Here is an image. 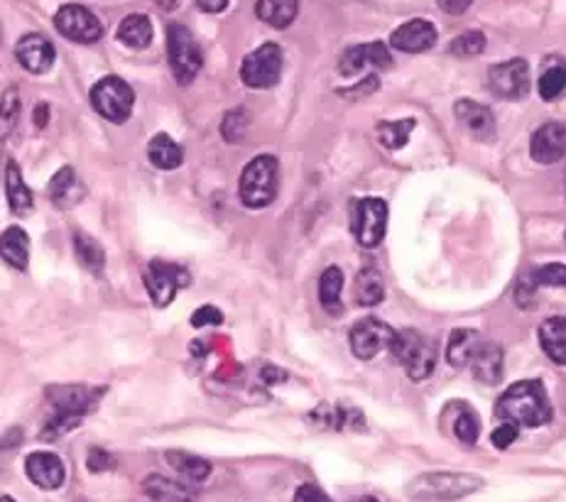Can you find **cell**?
<instances>
[{"label": "cell", "instance_id": "6da1fadb", "mask_svg": "<svg viewBox=\"0 0 566 502\" xmlns=\"http://www.w3.org/2000/svg\"><path fill=\"white\" fill-rule=\"evenodd\" d=\"M495 412L505 422L515 427H544L551 419V405L542 383L537 380H522L502 392L498 399Z\"/></svg>", "mask_w": 566, "mask_h": 502}, {"label": "cell", "instance_id": "7a4b0ae2", "mask_svg": "<svg viewBox=\"0 0 566 502\" xmlns=\"http://www.w3.org/2000/svg\"><path fill=\"white\" fill-rule=\"evenodd\" d=\"M480 487H483V478H479V476L439 470V473L417 476L407 486V495L415 502H451L479 493Z\"/></svg>", "mask_w": 566, "mask_h": 502}, {"label": "cell", "instance_id": "3957f363", "mask_svg": "<svg viewBox=\"0 0 566 502\" xmlns=\"http://www.w3.org/2000/svg\"><path fill=\"white\" fill-rule=\"evenodd\" d=\"M278 160L272 155H258L240 175L238 194L248 208L270 206L278 196Z\"/></svg>", "mask_w": 566, "mask_h": 502}, {"label": "cell", "instance_id": "277c9868", "mask_svg": "<svg viewBox=\"0 0 566 502\" xmlns=\"http://www.w3.org/2000/svg\"><path fill=\"white\" fill-rule=\"evenodd\" d=\"M390 351L402 363L405 373L409 375V380L419 383V380H427L434 373V366H437V346L427 336L417 334L412 328L395 331Z\"/></svg>", "mask_w": 566, "mask_h": 502}, {"label": "cell", "instance_id": "5b68a950", "mask_svg": "<svg viewBox=\"0 0 566 502\" xmlns=\"http://www.w3.org/2000/svg\"><path fill=\"white\" fill-rule=\"evenodd\" d=\"M167 59L169 69H172V74H175V79L179 84H192L197 79V74L201 72V65H204V56H201L199 45L194 40V35L189 33V27H184V25H169Z\"/></svg>", "mask_w": 566, "mask_h": 502}, {"label": "cell", "instance_id": "8992f818", "mask_svg": "<svg viewBox=\"0 0 566 502\" xmlns=\"http://www.w3.org/2000/svg\"><path fill=\"white\" fill-rule=\"evenodd\" d=\"M133 104H136L133 88L118 76H106L91 88V105L108 123H126L133 113Z\"/></svg>", "mask_w": 566, "mask_h": 502}, {"label": "cell", "instance_id": "52a82bcc", "mask_svg": "<svg viewBox=\"0 0 566 502\" xmlns=\"http://www.w3.org/2000/svg\"><path fill=\"white\" fill-rule=\"evenodd\" d=\"M279 74H282V49L275 42L260 45L240 65V79L250 88L275 86L279 81Z\"/></svg>", "mask_w": 566, "mask_h": 502}, {"label": "cell", "instance_id": "ba28073f", "mask_svg": "<svg viewBox=\"0 0 566 502\" xmlns=\"http://www.w3.org/2000/svg\"><path fill=\"white\" fill-rule=\"evenodd\" d=\"M385 228H388V204L383 199L368 196V199L356 201L351 214V231L360 246H378L385 238Z\"/></svg>", "mask_w": 566, "mask_h": 502}, {"label": "cell", "instance_id": "9c48e42d", "mask_svg": "<svg viewBox=\"0 0 566 502\" xmlns=\"http://www.w3.org/2000/svg\"><path fill=\"white\" fill-rule=\"evenodd\" d=\"M55 25L59 35H65L69 42H79V45H94L104 37V25L94 13L84 5L69 3L65 8L56 10Z\"/></svg>", "mask_w": 566, "mask_h": 502}, {"label": "cell", "instance_id": "30bf717a", "mask_svg": "<svg viewBox=\"0 0 566 502\" xmlns=\"http://www.w3.org/2000/svg\"><path fill=\"white\" fill-rule=\"evenodd\" d=\"M145 287L150 292V299L155 306H169L177 292L189 285V275L182 267L169 263H150V267L143 275Z\"/></svg>", "mask_w": 566, "mask_h": 502}, {"label": "cell", "instance_id": "8fae6325", "mask_svg": "<svg viewBox=\"0 0 566 502\" xmlns=\"http://www.w3.org/2000/svg\"><path fill=\"white\" fill-rule=\"evenodd\" d=\"M488 86L495 96L505 98V101L527 96V91H530V66H527L525 59H510V62L490 66Z\"/></svg>", "mask_w": 566, "mask_h": 502}, {"label": "cell", "instance_id": "7c38bea8", "mask_svg": "<svg viewBox=\"0 0 566 502\" xmlns=\"http://www.w3.org/2000/svg\"><path fill=\"white\" fill-rule=\"evenodd\" d=\"M392 336H395V331L388 324L368 316V319H360L353 324L349 341H351V351L356 358L370 360L380 351H390Z\"/></svg>", "mask_w": 566, "mask_h": 502}, {"label": "cell", "instance_id": "4fadbf2b", "mask_svg": "<svg viewBox=\"0 0 566 502\" xmlns=\"http://www.w3.org/2000/svg\"><path fill=\"white\" fill-rule=\"evenodd\" d=\"M101 392L88 390V387H81V385H62V387H49L47 397L55 407V412L59 417H69V419H76L81 422V417L91 412V407L96 402V397Z\"/></svg>", "mask_w": 566, "mask_h": 502}, {"label": "cell", "instance_id": "5bb4252c", "mask_svg": "<svg viewBox=\"0 0 566 502\" xmlns=\"http://www.w3.org/2000/svg\"><path fill=\"white\" fill-rule=\"evenodd\" d=\"M390 65V52H388L383 42H368V45H356V47L343 52L341 62H339V72L343 76H359L368 66L388 69Z\"/></svg>", "mask_w": 566, "mask_h": 502}, {"label": "cell", "instance_id": "9a60e30c", "mask_svg": "<svg viewBox=\"0 0 566 502\" xmlns=\"http://www.w3.org/2000/svg\"><path fill=\"white\" fill-rule=\"evenodd\" d=\"M25 470H27V478L42 490H56V487H62L66 478V468L62 458L56 454H49V451H35V454L27 456Z\"/></svg>", "mask_w": 566, "mask_h": 502}, {"label": "cell", "instance_id": "2e32d148", "mask_svg": "<svg viewBox=\"0 0 566 502\" xmlns=\"http://www.w3.org/2000/svg\"><path fill=\"white\" fill-rule=\"evenodd\" d=\"M532 160L540 165H554L566 155V126L561 123H544L542 128L534 130L530 140Z\"/></svg>", "mask_w": 566, "mask_h": 502}, {"label": "cell", "instance_id": "e0dca14e", "mask_svg": "<svg viewBox=\"0 0 566 502\" xmlns=\"http://www.w3.org/2000/svg\"><path fill=\"white\" fill-rule=\"evenodd\" d=\"M17 62L33 74H45L55 65V47L45 35H25L15 45Z\"/></svg>", "mask_w": 566, "mask_h": 502}, {"label": "cell", "instance_id": "ac0fdd59", "mask_svg": "<svg viewBox=\"0 0 566 502\" xmlns=\"http://www.w3.org/2000/svg\"><path fill=\"white\" fill-rule=\"evenodd\" d=\"M390 45L398 52L419 55V52H427V49L437 45V30L427 20H409V23H405L392 33Z\"/></svg>", "mask_w": 566, "mask_h": 502}, {"label": "cell", "instance_id": "d6986e66", "mask_svg": "<svg viewBox=\"0 0 566 502\" xmlns=\"http://www.w3.org/2000/svg\"><path fill=\"white\" fill-rule=\"evenodd\" d=\"M456 118L461 123L466 133L476 140H483V143H490L495 136V118L490 108L483 104H476V101H469L463 98L456 104Z\"/></svg>", "mask_w": 566, "mask_h": 502}, {"label": "cell", "instance_id": "ffe728a7", "mask_svg": "<svg viewBox=\"0 0 566 502\" xmlns=\"http://www.w3.org/2000/svg\"><path fill=\"white\" fill-rule=\"evenodd\" d=\"M49 199L59 208H74L84 199V184L72 167H62L49 182Z\"/></svg>", "mask_w": 566, "mask_h": 502}, {"label": "cell", "instance_id": "44dd1931", "mask_svg": "<svg viewBox=\"0 0 566 502\" xmlns=\"http://www.w3.org/2000/svg\"><path fill=\"white\" fill-rule=\"evenodd\" d=\"M470 367L476 380L483 385H498L502 377V348L498 343H480Z\"/></svg>", "mask_w": 566, "mask_h": 502}, {"label": "cell", "instance_id": "7402d4cb", "mask_svg": "<svg viewBox=\"0 0 566 502\" xmlns=\"http://www.w3.org/2000/svg\"><path fill=\"white\" fill-rule=\"evenodd\" d=\"M480 338L473 328H456L449 336L447 360L451 367H469L476 351H479Z\"/></svg>", "mask_w": 566, "mask_h": 502}, {"label": "cell", "instance_id": "603a6c76", "mask_svg": "<svg viewBox=\"0 0 566 502\" xmlns=\"http://www.w3.org/2000/svg\"><path fill=\"white\" fill-rule=\"evenodd\" d=\"M0 257L15 267V270H25L27 260H30V238L23 228H8V231L0 236Z\"/></svg>", "mask_w": 566, "mask_h": 502}, {"label": "cell", "instance_id": "cb8c5ba5", "mask_svg": "<svg viewBox=\"0 0 566 502\" xmlns=\"http://www.w3.org/2000/svg\"><path fill=\"white\" fill-rule=\"evenodd\" d=\"M540 346L554 363L566 366V319L554 316L540 326Z\"/></svg>", "mask_w": 566, "mask_h": 502}, {"label": "cell", "instance_id": "d4e9b609", "mask_svg": "<svg viewBox=\"0 0 566 502\" xmlns=\"http://www.w3.org/2000/svg\"><path fill=\"white\" fill-rule=\"evenodd\" d=\"M5 194H8V204L13 214L27 216L33 211V194L20 176L15 162H8V169H5Z\"/></svg>", "mask_w": 566, "mask_h": 502}, {"label": "cell", "instance_id": "484cf974", "mask_svg": "<svg viewBox=\"0 0 566 502\" xmlns=\"http://www.w3.org/2000/svg\"><path fill=\"white\" fill-rule=\"evenodd\" d=\"M165 458L182 478L192 480V483H204L211 476V463L201 456L189 454V451H167Z\"/></svg>", "mask_w": 566, "mask_h": 502}, {"label": "cell", "instance_id": "4316f807", "mask_svg": "<svg viewBox=\"0 0 566 502\" xmlns=\"http://www.w3.org/2000/svg\"><path fill=\"white\" fill-rule=\"evenodd\" d=\"M258 17L275 30H285L295 23L297 0H258Z\"/></svg>", "mask_w": 566, "mask_h": 502}, {"label": "cell", "instance_id": "83f0119b", "mask_svg": "<svg viewBox=\"0 0 566 502\" xmlns=\"http://www.w3.org/2000/svg\"><path fill=\"white\" fill-rule=\"evenodd\" d=\"M147 157L157 169H177L184 162V150L172 137L160 133L147 145Z\"/></svg>", "mask_w": 566, "mask_h": 502}, {"label": "cell", "instance_id": "f1b7e54d", "mask_svg": "<svg viewBox=\"0 0 566 502\" xmlns=\"http://www.w3.org/2000/svg\"><path fill=\"white\" fill-rule=\"evenodd\" d=\"M74 250H76V260L84 270L101 275L106 267V253L98 240H94L88 233L76 231L74 233Z\"/></svg>", "mask_w": 566, "mask_h": 502}, {"label": "cell", "instance_id": "f546056e", "mask_svg": "<svg viewBox=\"0 0 566 502\" xmlns=\"http://www.w3.org/2000/svg\"><path fill=\"white\" fill-rule=\"evenodd\" d=\"M118 40L130 49H145L152 42V23L147 15H128L118 25Z\"/></svg>", "mask_w": 566, "mask_h": 502}, {"label": "cell", "instance_id": "4dcf8cb0", "mask_svg": "<svg viewBox=\"0 0 566 502\" xmlns=\"http://www.w3.org/2000/svg\"><path fill=\"white\" fill-rule=\"evenodd\" d=\"M341 292H343V272L339 270V267H327L324 275L319 277V302L331 316H339L343 311Z\"/></svg>", "mask_w": 566, "mask_h": 502}, {"label": "cell", "instance_id": "1f68e13d", "mask_svg": "<svg viewBox=\"0 0 566 502\" xmlns=\"http://www.w3.org/2000/svg\"><path fill=\"white\" fill-rule=\"evenodd\" d=\"M145 493L155 497L157 502H194V495L189 487L179 486L175 480L162 478V476H150L143 483Z\"/></svg>", "mask_w": 566, "mask_h": 502}, {"label": "cell", "instance_id": "d6a6232c", "mask_svg": "<svg viewBox=\"0 0 566 502\" xmlns=\"http://www.w3.org/2000/svg\"><path fill=\"white\" fill-rule=\"evenodd\" d=\"M385 299V282L380 277V272L373 267L360 270L359 279H356V302L360 306H375Z\"/></svg>", "mask_w": 566, "mask_h": 502}, {"label": "cell", "instance_id": "836d02e7", "mask_svg": "<svg viewBox=\"0 0 566 502\" xmlns=\"http://www.w3.org/2000/svg\"><path fill=\"white\" fill-rule=\"evenodd\" d=\"M412 130H415V120L412 118H405V120H385L378 126V137H380V143L388 147V150H399V147H405L409 136H412Z\"/></svg>", "mask_w": 566, "mask_h": 502}, {"label": "cell", "instance_id": "e575fe53", "mask_svg": "<svg viewBox=\"0 0 566 502\" xmlns=\"http://www.w3.org/2000/svg\"><path fill=\"white\" fill-rule=\"evenodd\" d=\"M20 111H23L20 94L15 88H8L0 98V140L13 136V130L17 128V120H20Z\"/></svg>", "mask_w": 566, "mask_h": 502}, {"label": "cell", "instance_id": "d590c367", "mask_svg": "<svg viewBox=\"0 0 566 502\" xmlns=\"http://www.w3.org/2000/svg\"><path fill=\"white\" fill-rule=\"evenodd\" d=\"M454 434L461 444H466V447H476V441H479V434H480V422L470 407H463L461 415L456 417Z\"/></svg>", "mask_w": 566, "mask_h": 502}, {"label": "cell", "instance_id": "8d00e7d4", "mask_svg": "<svg viewBox=\"0 0 566 502\" xmlns=\"http://www.w3.org/2000/svg\"><path fill=\"white\" fill-rule=\"evenodd\" d=\"M483 49H486V35L476 33V30L459 35V37H454V42L449 45V52L454 56H461V59L479 56Z\"/></svg>", "mask_w": 566, "mask_h": 502}, {"label": "cell", "instance_id": "74e56055", "mask_svg": "<svg viewBox=\"0 0 566 502\" xmlns=\"http://www.w3.org/2000/svg\"><path fill=\"white\" fill-rule=\"evenodd\" d=\"M540 96L544 101H554L559 98V94L566 88V69L564 66H550V69H544V74L540 76Z\"/></svg>", "mask_w": 566, "mask_h": 502}, {"label": "cell", "instance_id": "f35d334b", "mask_svg": "<svg viewBox=\"0 0 566 502\" xmlns=\"http://www.w3.org/2000/svg\"><path fill=\"white\" fill-rule=\"evenodd\" d=\"M532 282L534 285H544V287H566V265H544L540 270H534Z\"/></svg>", "mask_w": 566, "mask_h": 502}, {"label": "cell", "instance_id": "ab89813d", "mask_svg": "<svg viewBox=\"0 0 566 502\" xmlns=\"http://www.w3.org/2000/svg\"><path fill=\"white\" fill-rule=\"evenodd\" d=\"M246 126H248V113L246 111H231L226 115L224 126H221V133H224L226 140H240L243 133H246Z\"/></svg>", "mask_w": 566, "mask_h": 502}, {"label": "cell", "instance_id": "60d3db41", "mask_svg": "<svg viewBox=\"0 0 566 502\" xmlns=\"http://www.w3.org/2000/svg\"><path fill=\"white\" fill-rule=\"evenodd\" d=\"M520 427H515V424L510 422H502L498 429L493 431V437H490V441H493V447L495 448H500V451H505V448H510L515 441H518L520 437Z\"/></svg>", "mask_w": 566, "mask_h": 502}, {"label": "cell", "instance_id": "b9f144b4", "mask_svg": "<svg viewBox=\"0 0 566 502\" xmlns=\"http://www.w3.org/2000/svg\"><path fill=\"white\" fill-rule=\"evenodd\" d=\"M221 321H224V316H221V311L216 309V306H201V309L194 311L192 326H197V328L218 326Z\"/></svg>", "mask_w": 566, "mask_h": 502}, {"label": "cell", "instance_id": "7bdbcfd3", "mask_svg": "<svg viewBox=\"0 0 566 502\" xmlns=\"http://www.w3.org/2000/svg\"><path fill=\"white\" fill-rule=\"evenodd\" d=\"M295 502H331V497H328V495L324 493L321 487L307 483V486L297 487Z\"/></svg>", "mask_w": 566, "mask_h": 502}, {"label": "cell", "instance_id": "ee69618b", "mask_svg": "<svg viewBox=\"0 0 566 502\" xmlns=\"http://www.w3.org/2000/svg\"><path fill=\"white\" fill-rule=\"evenodd\" d=\"M86 466L91 473H98V470H106V468H111L113 466V458L108 454H106L104 448H94L91 454H88L86 458Z\"/></svg>", "mask_w": 566, "mask_h": 502}, {"label": "cell", "instance_id": "f6af8a7d", "mask_svg": "<svg viewBox=\"0 0 566 502\" xmlns=\"http://www.w3.org/2000/svg\"><path fill=\"white\" fill-rule=\"evenodd\" d=\"M473 3V0H437V5L444 13H449V15H461V13H466L469 10V5Z\"/></svg>", "mask_w": 566, "mask_h": 502}, {"label": "cell", "instance_id": "bcb514c9", "mask_svg": "<svg viewBox=\"0 0 566 502\" xmlns=\"http://www.w3.org/2000/svg\"><path fill=\"white\" fill-rule=\"evenodd\" d=\"M197 5H199V10H204V13H221V10H226V5H228V0H197Z\"/></svg>", "mask_w": 566, "mask_h": 502}, {"label": "cell", "instance_id": "7dc6e473", "mask_svg": "<svg viewBox=\"0 0 566 502\" xmlns=\"http://www.w3.org/2000/svg\"><path fill=\"white\" fill-rule=\"evenodd\" d=\"M47 120H49V105L40 104L37 108H35V126H37V128H45V126H47Z\"/></svg>", "mask_w": 566, "mask_h": 502}, {"label": "cell", "instance_id": "c3c4849f", "mask_svg": "<svg viewBox=\"0 0 566 502\" xmlns=\"http://www.w3.org/2000/svg\"><path fill=\"white\" fill-rule=\"evenodd\" d=\"M179 3H182V0H155V5H157V8H162V10H175V8H179Z\"/></svg>", "mask_w": 566, "mask_h": 502}, {"label": "cell", "instance_id": "681fc988", "mask_svg": "<svg viewBox=\"0 0 566 502\" xmlns=\"http://www.w3.org/2000/svg\"><path fill=\"white\" fill-rule=\"evenodd\" d=\"M353 502H378V500H375V497H370V495H366V497H356Z\"/></svg>", "mask_w": 566, "mask_h": 502}, {"label": "cell", "instance_id": "f907efd6", "mask_svg": "<svg viewBox=\"0 0 566 502\" xmlns=\"http://www.w3.org/2000/svg\"><path fill=\"white\" fill-rule=\"evenodd\" d=\"M0 502H15V500H13V497H8V495H5V497H0Z\"/></svg>", "mask_w": 566, "mask_h": 502}]
</instances>
